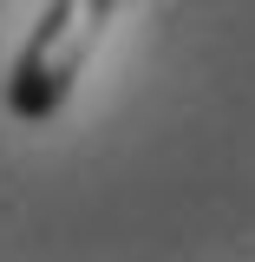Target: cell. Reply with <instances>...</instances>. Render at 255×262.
<instances>
[{
	"label": "cell",
	"mask_w": 255,
	"mask_h": 262,
	"mask_svg": "<svg viewBox=\"0 0 255 262\" xmlns=\"http://www.w3.org/2000/svg\"><path fill=\"white\" fill-rule=\"evenodd\" d=\"M111 7H118V0H53V7L39 13L33 39L20 46V59L7 72V112H13V118L46 125L65 98H72V79H79V66L92 59Z\"/></svg>",
	"instance_id": "1"
}]
</instances>
